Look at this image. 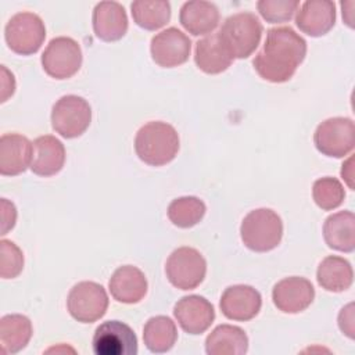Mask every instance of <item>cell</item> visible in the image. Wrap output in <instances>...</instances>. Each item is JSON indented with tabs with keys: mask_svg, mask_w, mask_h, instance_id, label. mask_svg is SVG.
I'll return each mask as SVG.
<instances>
[{
	"mask_svg": "<svg viewBox=\"0 0 355 355\" xmlns=\"http://www.w3.org/2000/svg\"><path fill=\"white\" fill-rule=\"evenodd\" d=\"M306 55V42L290 26L270 28L261 51L252 60L257 73L272 83L293 78Z\"/></svg>",
	"mask_w": 355,
	"mask_h": 355,
	"instance_id": "6da1fadb",
	"label": "cell"
},
{
	"mask_svg": "<svg viewBox=\"0 0 355 355\" xmlns=\"http://www.w3.org/2000/svg\"><path fill=\"white\" fill-rule=\"evenodd\" d=\"M135 151L136 155L147 165H166L178 155L179 135L176 129L166 122H147L136 133Z\"/></svg>",
	"mask_w": 355,
	"mask_h": 355,
	"instance_id": "7a4b0ae2",
	"label": "cell"
},
{
	"mask_svg": "<svg viewBox=\"0 0 355 355\" xmlns=\"http://www.w3.org/2000/svg\"><path fill=\"white\" fill-rule=\"evenodd\" d=\"M263 26L252 12H236L225 19L218 39L230 58H247L259 46Z\"/></svg>",
	"mask_w": 355,
	"mask_h": 355,
	"instance_id": "3957f363",
	"label": "cell"
},
{
	"mask_svg": "<svg viewBox=\"0 0 355 355\" xmlns=\"http://www.w3.org/2000/svg\"><path fill=\"white\" fill-rule=\"evenodd\" d=\"M243 244L255 252L275 250L283 237L282 218L270 208L250 211L240 226Z\"/></svg>",
	"mask_w": 355,
	"mask_h": 355,
	"instance_id": "277c9868",
	"label": "cell"
},
{
	"mask_svg": "<svg viewBox=\"0 0 355 355\" xmlns=\"http://www.w3.org/2000/svg\"><path fill=\"white\" fill-rule=\"evenodd\" d=\"M4 37L11 51L19 55H31L42 47L46 39V26L35 12H17L6 24Z\"/></svg>",
	"mask_w": 355,
	"mask_h": 355,
	"instance_id": "5b68a950",
	"label": "cell"
},
{
	"mask_svg": "<svg viewBox=\"0 0 355 355\" xmlns=\"http://www.w3.org/2000/svg\"><path fill=\"white\" fill-rule=\"evenodd\" d=\"M165 273L173 287L194 290L205 277L207 261L198 250L193 247H179L168 257Z\"/></svg>",
	"mask_w": 355,
	"mask_h": 355,
	"instance_id": "8992f818",
	"label": "cell"
},
{
	"mask_svg": "<svg viewBox=\"0 0 355 355\" xmlns=\"http://www.w3.org/2000/svg\"><path fill=\"white\" fill-rule=\"evenodd\" d=\"M92 122V107L80 96L67 94L55 101L51 110V126L65 139L79 137Z\"/></svg>",
	"mask_w": 355,
	"mask_h": 355,
	"instance_id": "52a82bcc",
	"label": "cell"
},
{
	"mask_svg": "<svg viewBox=\"0 0 355 355\" xmlns=\"http://www.w3.org/2000/svg\"><path fill=\"white\" fill-rule=\"evenodd\" d=\"M313 143L319 153L326 157L343 158L355 146V125L351 118L334 116L318 125Z\"/></svg>",
	"mask_w": 355,
	"mask_h": 355,
	"instance_id": "ba28073f",
	"label": "cell"
},
{
	"mask_svg": "<svg viewBox=\"0 0 355 355\" xmlns=\"http://www.w3.org/2000/svg\"><path fill=\"white\" fill-rule=\"evenodd\" d=\"M82 50L76 40L68 36H58L50 40L42 54L44 72L58 80L72 78L82 67Z\"/></svg>",
	"mask_w": 355,
	"mask_h": 355,
	"instance_id": "9c48e42d",
	"label": "cell"
},
{
	"mask_svg": "<svg viewBox=\"0 0 355 355\" xmlns=\"http://www.w3.org/2000/svg\"><path fill=\"white\" fill-rule=\"evenodd\" d=\"M108 308L105 288L96 282H80L75 284L67 298L69 315L80 323H93L103 318Z\"/></svg>",
	"mask_w": 355,
	"mask_h": 355,
	"instance_id": "30bf717a",
	"label": "cell"
},
{
	"mask_svg": "<svg viewBox=\"0 0 355 355\" xmlns=\"http://www.w3.org/2000/svg\"><path fill=\"white\" fill-rule=\"evenodd\" d=\"M92 347L96 355H136L139 351L135 331L119 320L101 323L94 331Z\"/></svg>",
	"mask_w": 355,
	"mask_h": 355,
	"instance_id": "8fae6325",
	"label": "cell"
},
{
	"mask_svg": "<svg viewBox=\"0 0 355 355\" xmlns=\"http://www.w3.org/2000/svg\"><path fill=\"white\" fill-rule=\"evenodd\" d=\"M153 61L162 68L184 64L191 53V40L178 28H168L153 36L150 44Z\"/></svg>",
	"mask_w": 355,
	"mask_h": 355,
	"instance_id": "7c38bea8",
	"label": "cell"
},
{
	"mask_svg": "<svg viewBox=\"0 0 355 355\" xmlns=\"http://www.w3.org/2000/svg\"><path fill=\"white\" fill-rule=\"evenodd\" d=\"M315 298L312 283L300 276L284 277L273 286L272 301L284 313H300L305 311Z\"/></svg>",
	"mask_w": 355,
	"mask_h": 355,
	"instance_id": "4fadbf2b",
	"label": "cell"
},
{
	"mask_svg": "<svg viewBox=\"0 0 355 355\" xmlns=\"http://www.w3.org/2000/svg\"><path fill=\"white\" fill-rule=\"evenodd\" d=\"M262 306V297L258 290L247 284L229 286L220 297L219 308L230 320L247 322L255 318Z\"/></svg>",
	"mask_w": 355,
	"mask_h": 355,
	"instance_id": "5bb4252c",
	"label": "cell"
},
{
	"mask_svg": "<svg viewBox=\"0 0 355 355\" xmlns=\"http://www.w3.org/2000/svg\"><path fill=\"white\" fill-rule=\"evenodd\" d=\"M179 326L189 334H201L215 320L214 305L204 297L191 294L182 297L173 306Z\"/></svg>",
	"mask_w": 355,
	"mask_h": 355,
	"instance_id": "9a60e30c",
	"label": "cell"
},
{
	"mask_svg": "<svg viewBox=\"0 0 355 355\" xmlns=\"http://www.w3.org/2000/svg\"><path fill=\"white\" fill-rule=\"evenodd\" d=\"M33 144L19 133H6L0 137V173L17 176L28 169L32 162Z\"/></svg>",
	"mask_w": 355,
	"mask_h": 355,
	"instance_id": "2e32d148",
	"label": "cell"
},
{
	"mask_svg": "<svg viewBox=\"0 0 355 355\" xmlns=\"http://www.w3.org/2000/svg\"><path fill=\"white\" fill-rule=\"evenodd\" d=\"M336 24V4L330 0H309L297 11L295 25L312 37L326 35Z\"/></svg>",
	"mask_w": 355,
	"mask_h": 355,
	"instance_id": "e0dca14e",
	"label": "cell"
},
{
	"mask_svg": "<svg viewBox=\"0 0 355 355\" xmlns=\"http://www.w3.org/2000/svg\"><path fill=\"white\" fill-rule=\"evenodd\" d=\"M92 22L96 36L104 42H116L128 31L126 11L116 1H101L96 4Z\"/></svg>",
	"mask_w": 355,
	"mask_h": 355,
	"instance_id": "ac0fdd59",
	"label": "cell"
},
{
	"mask_svg": "<svg viewBox=\"0 0 355 355\" xmlns=\"http://www.w3.org/2000/svg\"><path fill=\"white\" fill-rule=\"evenodd\" d=\"M108 288L112 298L122 304H137L147 294V279L144 273L133 266H119L108 282Z\"/></svg>",
	"mask_w": 355,
	"mask_h": 355,
	"instance_id": "d6986e66",
	"label": "cell"
},
{
	"mask_svg": "<svg viewBox=\"0 0 355 355\" xmlns=\"http://www.w3.org/2000/svg\"><path fill=\"white\" fill-rule=\"evenodd\" d=\"M31 171L37 176H53L58 173L65 162L64 144L51 135L39 136L33 140Z\"/></svg>",
	"mask_w": 355,
	"mask_h": 355,
	"instance_id": "ffe728a7",
	"label": "cell"
},
{
	"mask_svg": "<svg viewBox=\"0 0 355 355\" xmlns=\"http://www.w3.org/2000/svg\"><path fill=\"white\" fill-rule=\"evenodd\" d=\"M219 10L211 1H186L179 12L180 25L193 36L212 33L219 25Z\"/></svg>",
	"mask_w": 355,
	"mask_h": 355,
	"instance_id": "44dd1931",
	"label": "cell"
},
{
	"mask_svg": "<svg viewBox=\"0 0 355 355\" xmlns=\"http://www.w3.org/2000/svg\"><path fill=\"white\" fill-rule=\"evenodd\" d=\"M323 239L329 248L340 252L355 250V215L351 211H340L326 218Z\"/></svg>",
	"mask_w": 355,
	"mask_h": 355,
	"instance_id": "7402d4cb",
	"label": "cell"
},
{
	"mask_svg": "<svg viewBox=\"0 0 355 355\" xmlns=\"http://www.w3.org/2000/svg\"><path fill=\"white\" fill-rule=\"evenodd\" d=\"M247 351L248 337L239 326L219 324L205 340V352L208 355H244Z\"/></svg>",
	"mask_w": 355,
	"mask_h": 355,
	"instance_id": "603a6c76",
	"label": "cell"
},
{
	"mask_svg": "<svg viewBox=\"0 0 355 355\" xmlns=\"http://www.w3.org/2000/svg\"><path fill=\"white\" fill-rule=\"evenodd\" d=\"M316 280L326 291L341 293L351 287L354 282V270L345 258L329 255L319 263Z\"/></svg>",
	"mask_w": 355,
	"mask_h": 355,
	"instance_id": "cb8c5ba5",
	"label": "cell"
},
{
	"mask_svg": "<svg viewBox=\"0 0 355 355\" xmlns=\"http://www.w3.org/2000/svg\"><path fill=\"white\" fill-rule=\"evenodd\" d=\"M32 322L25 315L11 313L0 319V345L3 354H17L31 341Z\"/></svg>",
	"mask_w": 355,
	"mask_h": 355,
	"instance_id": "d4e9b609",
	"label": "cell"
},
{
	"mask_svg": "<svg viewBox=\"0 0 355 355\" xmlns=\"http://www.w3.org/2000/svg\"><path fill=\"white\" fill-rule=\"evenodd\" d=\"M194 61L202 72L216 75L226 71L232 65L233 58H230L222 47L218 35L211 33L196 43Z\"/></svg>",
	"mask_w": 355,
	"mask_h": 355,
	"instance_id": "484cf974",
	"label": "cell"
},
{
	"mask_svg": "<svg viewBox=\"0 0 355 355\" xmlns=\"http://www.w3.org/2000/svg\"><path fill=\"white\" fill-rule=\"evenodd\" d=\"M178 340L175 322L164 315L150 318L143 327V341L150 352L162 354L172 349Z\"/></svg>",
	"mask_w": 355,
	"mask_h": 355,
	"instance_id": "4316f807",
	"label": "cell"
},
{
	"mask_svg": "<svg viewBox=\"0 0 355 355\" xmlns=\"http://www.w3.org/2000/svg\"><path fill=\"white\" fill-rule=\"evenodd\" d=\"M130 10L135 24L146 31H157L171 19V4L165 0L133 1Z\"/></svg>",
	"mask_w": 355,
	"mask_h": 355,
	"instance_id": "83f0119b",
	"label": "cell"
},
{
	"mask_svg": "<svg viewBox=\"0 0 355 355\" xmlns=\"http://www.w3.org/2000/svg\"><path fill=\"white\" fill-rule=\"evenodd\" d=\"M207 207L202 200L194 196H184L175 198L168 207L169 220L180 227L189 229L196 226L204 218Z\"/></svg>",
	"mask_w": 355,
	"mask_h": 355,
	"instance_id": "f1b7e54d",
	"label": "cell"
},
{
	"mask_svg": "<svg viewBox=\"0 0 355 355\" xmlns=\"http://www.w3.org/2000/svg\"><path fill=\"white\" fill-rule=\"evenodd\" d=\"M312 197L315 204L323 211H331L338 208L344 198L345 191L341 182L331 176H324L315 180L312 186Z\"/></svg>",
	"mask_w": 355,
	"mask_h": 355,
	"instance_id": "f546056e",
	"label": "cell"
},
{
	"mask_svg": "<svg viewBox=\"0 0 355 355\" xmlns=\"http://www.w3.org/2000/svg\"><path fill=\"white\" fill-rule=\"evenodd\" d=\"M298 0H259L257 8L261 17L270 24L287 22L298 11Z\"/></svg>",
	"mask_w": 355,
	"mask_h": 355,
	"instance_id": "4dcf8cb0",
	"label": "cell"
},
{
	"mask_svg": "<svg viewBox=\"0 0 355 355\" xmlns=\"http://www.w3.org/2000/svg\"><path fill=\"white\" fill-rule=\"evenodd\" d=\"M0 276L1 279H14L24 269V254L19 247L3 239L0 241Z\"/></svg>",
	"mask_w": 355,
	"mask_h": 355,
	"instance_id": "1f68e13d",
	"label": "cell"
},
{
	"mask_svg": "<svg viewBox=\"0 0 355 355\" xmlns=\"http://www.w3.org/2000/svg\"><path fill=\"white\" fill-rule=\"evenodd\" d=\"M338 327L340 330L348 337L354 338L355 337V324H354V304L349 302L345 305L340 313H338Z\"/></svg>",
	"mask_w": 355,
	"mask_h": 355,
	"instance_id": "d6a6232c",
	"label": "cell"
},
{
	"mask_svg": "<svg viewBox=\"0 0 355 355\" xmlns=\"http://www.w3.org/2000/svg\"><path fill=\"white\" fill-rule=\"evenodd\" d=\"M17 220V209L12 202L7 198H1V234H7L11 230Z\"/></svg>",
	"mask_w": 355,
	"mask_h": 355,
	"instance_id": "836d02e7",
	"label": "cell"
},
{
	"mask_svg": "<svg viewBox=\"0 0 355 355\" xmlns=\"http://www.w3.org/2000/svg\"><path fill=\"white\" fill-rule=\"evenodd\" d=\"M15 90V79L14 75L11 72H8V69L1 65V103H6L7 98L10 96L14 94Z\"/></svg>",
	"mask_w": 355,
	"mask_h": 355,
	"instance_id": "e575fe53",
	"label": "cell"
},
{
	"mask_svg": "<svg viewBox=\"0 0 355 355\" xmlns=\"http://www.w3.org/2000/svg\"><path fill=\"white\" fill-rule=\"evenodd\" d=\"M354 157H349L344 164H343V168H341V178L345 180V183L348 184V187L351 190H354Z\"/></svg>",
	"mask_w": 355,
	"mask_h": 355,
	"instance_id": "d590c367",
	"label": "cell"
}]
</instances>
